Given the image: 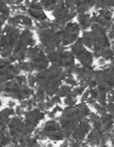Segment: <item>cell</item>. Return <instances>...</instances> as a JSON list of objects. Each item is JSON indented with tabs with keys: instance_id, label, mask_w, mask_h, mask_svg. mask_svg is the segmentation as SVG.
<instances>
[{
	"instance_id": "obj_1",
	"label": "cell",
	"mask_w": 114,
	"mask_h": 147,
	"mask_svg": "<svg viewBox=\"0 0 114 147\" xmlns=\"http://www.w3.org/2000/svg\"><path fill=\"white\" fill-rule=\"evenodd\" d=\"M90 113L91 111L86 102L67 106V108L64 109L59 117V124L61 125L66 138H70L81 121L86 119Z\"/></svg>"
},
{
	"instance_id": "obj_2",
	"label": "cell",
	"mask_w": 114,
	"mask_h": 147,
	"mask_svg": "<svg viewBox=\"0 0 114 147\" xmlns=\"http://www.w3.org/2000/svg\"><path fill=\"white\" fill-rule=\"evenodd\" d=\"M65 78V70L56 65H51L35 75L37 86L41 87L49 97L55 95Z\"/></svg>"
},
{
	"instance_id": "obj_3",
	"label": "cell",
	"mask_w": 114,
	"mask_h": 147,
	"mask_svg": "<svg viewBox=\"0 0 114 147\" xmlns=\"http://www.w3.org/2000/svg\"><path fill=\"white\" fill-rule=\"evenodd\" d=\"M2 93L5 96L22 101L34 95V89L28 84L26 76L19 75L15 79L4 82Z\"/></svg>"
},
{
	"instance_id": "obj_4",
	"label": "cell",
	"mask_w": 114,
	"mask_h": 147,
	"mask_svg": "<svg viewBox=\"0 0 114 147\" xmlns=\"http://www.w3.org/2000/svg\"><path fill=\"white\" fill-rule=\"evenodd\" d=\"M35 127L29 125L20 116L11 118L8 124V129L11 134L13 146H19L21 142L31 137V134L35 131Z\"/></svg>"
},
{
	"instance_id": "obj_5",
	"label": "cell",
	"mask_w": 114,
	"mask_h": 147,
	"mask_svg": "<svg viewBox=\"0 0 114 147\" xmlns=\"http://www.w3.org/2000/svg\"><path fill=\"white\" fill-rule=\"evenodd\" d=\"M35 44V41L34 39V34H33L32 30L26 28L23 32H21L20 37H19L17 43H16L13 53L8 57V59L12 63L24 61V59L26 58L27 49L30 46H34Z\"/></svg>"
},
{
	"instance_id": "obj_6",
	"label": "cell",
	"mask_w": 114,
	"mask_h": 147,
	"mask_svg": "<svg viewBox=\"0 0 114 147\" xmlns=\"http://www.w3.org/2000/svg\"><path fill=\"white\" fill-rule=\"evenodd\" d=\"M91 34L92 39V50L96 57H100L99 54L105 48L111 47V42L109 41L107 35V30L96 23H92L91 26Z\"/></svg>"
},
{
	"instance_id": "obj_7",
	"label": "cell",
	"mask_w": 114,
	"mask_h": 147,
	"mask_svg": "<svg viewBox=\"0 0 114 147\" xmlns=\"http://www.w3.org/2000/svg\"><path fill=\"white\" fill-rule=\"evenodd\" d=\"M39 37L46 53L61 48V32L51 28L39 30Z\"/></svg>"
},
{
	"instance_id": "obj_8",
	"label": "cell",
	"mask_w": 114,
	"mask_h": 147,
	"mask_svg": "<svg viewBox=\"0 0 114 147\" xmlns=\"http://www.w3.org/2000/svg\"><path fill=\"white\" fill-rule=\"evenodd\" d=\"M47 59L52 65H56L63 69L73 68L75 66V56L71 51L63 50L62 48L56 49L47 53Z\"/></svg>"
},
{
	"instance_id": "obj_9",
	"label": "cell",
	"mask_w": 114,
	"mask_h": 147,
	"mask_svg": "<svg viewBox=\"0 0 114 147\" xmlns=\"http://www.w3.org/2000/svg\"><path fill=\"white\" fill-rule=\"evenodd\" d=\"M26 57L31 62L34 63L35 71L37 72H40L48 68L49 61L42 46H30L26 52Z\"/></svg>"
},
{
	"instance_id": "obj_10",
	"label": "cell",
	"mask_w": 114,
	"mask_h": 147,
	"mask_svg": "<svg viewBox=\"0 0 114 147\" xmlns=\"http://www.w3.org/2000/svg\"><path fill=\"white\" fill-rule=\"evenodd\" d=\"M92 77L96 80L97 85L104 87L109 92L114 88V62L104 70L94 71Z\"/></svg>"
},
{
	"instance_id": "obj_11",
	"label": "cell",
	"mask_w": 114,
	"mask_h": 147,
	"mask_svg": "<svg viewBox=\"0 0 114 147\" xmlns=\"http://www.w3.org/2000/svg\"><path fill=\"white\" fill-rule=\"evenodd\" d=\"M71 52L74 54L75 58L81 63L82 66H89L92 65L94 62V54L89 50H87L86 46L82 41V38H78L74 43L71 45Z\"/></svg>"
},
{
	"instance_id": "obj_12",
	"label": "cell",
	"mask_w": 114,
	"mask_h": 147,
	"mask_svg": "<svg viewBox=\"0 0 114 147\" xmlns=\"http://www.w3.org/2000/svg\"><path fill=\"white\" fill-rule=\"evenodd\" d=\"M18 64H13L8 58H0V84L15 79L20 75Z\"/></svg>"
},
{
	"instance_id": "obj_13",
	"label": "cell",
	"mask_w": 114,
	"mask_h": 147,
	"mask_svg": "<svg viewBox=\"0 0 114 147\" xmlns=\"http://www.w3.org/2000/svg\"><path fill=\"white\" fill-rule=\"evenodd\" d=\"M81 28L79 24L74 22H69L64 26V28L60 30L61 32V42L62 46H67L73 44L79 38Z\"/></svg>"
},
{
	"instance_id": "obj_14",
	"label": "cell",
	"mask_w": 114,
	"mask_h": 147,
	"mask_svg": "<svg viewBox=\"0 0 114 147\" xmlns=\"http://www.w3.org/2000/svg\"><path fill=\"white\" fill-rule=\"evenodd\" d=\"M40 130L45 136L46 138L50 139V140L60 141L66 138L61 125L59 124V122H56L54 120L47 121Z\"/></svg>"
},
{
	"instance_id": "obj_15",
	"label": "cell",
	"mask_w": 114,
	"mask_h": 147,
	"mask_svg": "<svg viewBox=\"0 0 114 147\" xmlns=\"http://www.w3.org/2000/svg\"><path fill=\"white\" fill-rule=\"evenodd\" d=\"M92 22L99 25L100 27L104 28H109L113 23L112 11L109 9H98L97 10V15L94 14L92 16Z\"/></svg>"
},
{
	"instance_id": "obj_16",
	"label": "cell",
	"mask_w": 114,
	"mask_h": 147,
	"mask_svg": "<svg viewBox=\"0 0 114 147\" xmlns=\"http://www.w3.org/2000/svg\"><path fill=\"white\" fill-rule=\"evenodd\" d=\"M92 129V125H91V122L86 118V119L82 120L80 122V124L78 125V127H76L75 130L73 131L71 138L73 140H76L80 143H82V141L87 137L89 134V132L91 131Z\"/></svg>"
},
{
	"instance_id": "obj_17",
	"label": "cell",
	"mask_w": 114,
	"mask_h": 147,
	"mask_svg": "<svg viewBox=\"0 0 114 147\" xmlns=\"http://www.w3.org/2000/svg\"><path fill=\"white\" fill-rule=\"evenodd\" d=\"M44 116H45V114L43 113V111H41L39 108H34L31 109V110L25 111L24 120L29 125L33 127H37V125L39 124L40 121L44 119Z\"/></svg>"
},
{
	"instance_id": "obj_18",
	"label": "cell",
	"mask_w": 114,
	"mask_h": 147,
	"mask_svg": "<svg viewBox=\"0 0 114 147\" xmlns=\"http://www.w3.org/2000/svg\"><path fill=\"white\" fill-rule=\"evenodd\" d=\"M28 14L31 18H34L35 21L47 20V16L43 11V7L40 4L39 0H32L31 5L28 7Z\"/></svg>"
},
{
	"instance_id": "obj_19",
	"label": "cell",
	"mask_w": 114,
	"mask_h": 147,
	"mask_svg": "<svg viewBox=\"0 0 114 147\" xmlns=\"http://www.w3.org/2000/svg\"><path fill=\"white\" fill-rule=\"evenodd\" d=\"M94 73V70L92 68V66H86L82 65H75L73 68V75H75L77 77V79L79 80V84H82L87 79H89L90 77H92Z\"/></svg>"
},
{
	"instance_id": "obj_20",
	"label": "cell",
	"mask_w": 114,
	"mask_h": 147,
	"mask_svg": "<svg viewBox=\"0 0 114 147\" xmlns=\"http://www.w3.org/2000/svg\"><path fill=\"white\" fill-rule=\"evenodd\" d=\"M77 14L87 13L92 7H94V0H74Z\"/></svg>"
},
{
	"instance_id": "obj_21",
	"label": "cell",
	"mask_w": 114,
	"mask_h": 147,
	"mask_svg": "<svg viewBox=\"0 0 114 147\" xmlns=\"http://www.w3.org/2000/svg\"><path fill=\"white\" fill-rule=\"evenodd\" d=\"M100 121L102 124L104 129L107 132H111V130L114 127V117L111 114L105 113L100 116Z\"/></svg>"
},
{
	"instance_id": "obj_22",
	"label": "cell",
	"mask_w": 114,
	"mask_h": 147,
	"mask_svg": "<svg viewBox=\"0 0 114 147\" xmlns=\"http://www.w3.org/2000/svg\"><path fill=\"white\" fill-rule=\"evenodd\" d=\"M78 21H79V26L81 30H86L87 28H91L92 26V16L88 13L78 14Z\"/></svg>"
},
{
	"instance_id": "obj_23",
	"label": "cell",
	"mask_w": 114,
	"mask_h": 147,
	"mask_svg": "<svg viewBox=\"0 0 114 147\" xmlns=\"http://www.w3.org/2000/svg\"><path fill=\"white\" fill-rule=\"evenodd\" d=\"M100 141H101V136L96 129H92V130L88 134L87 143L90 144V145L96 146V145H100Z\"/></svg>"
},
{
	"instance_id": "obj_24",
	"label": "cell",
	"mask_w": 114,
	"mask_h": 147,
	"mask_svg": "<svg viewBox=\"0 0 114 147\" xmlns=\"http://www.w3.org/2000/svg\"><path fill=\"white\" fill-rule=\"evenodd\" d=\"M10 13L11 9L8 6H0V34L2 32V28L6 21H8V19L10 18Z\"/></svg>"
},
{
	"instance_id": "obj_25",
	"label": "cell",
	"mask_w": 114,
	"mask_h": 147,
	"mask_svg": "<svg viewBox=\"0 0 114 147\" xmlns=\"http://www.w3.org/2000/svg\"><path fill=\"white\" fill-rule=\"evenodd\" d=\"M11 143H12V138L8 127L0 129V146L11 145Z\"/></svg>"
},
{
	"instance_id": "obj_26",
	"label": "cell",
	"mask_w": 114,
	"mask_h": 147,
	"mask_svg": "<svg viewBox=\"0 0 114 147\" xmlns=\"http://www.w3.org/2000/svg\"><path fill=\"white\" fill-rule=\"evenodd\" d=\"M114 7V0H94V8L98 9H109Z\"/></svg>"
},
{
	"instance_id": "obj_27",
	"label": "cell",
	"mask_w": 114,
	"mask_h": 147,
	"mask_svg": "<svg viewBox=\"0 0 114 147\" xmlns=\"http://www.w3.org/2000/svg\"><path fill=\"white\" fill-rule=\"evenodd\" d=\"M19 68L21 69V71H24V72H27V73H32L35 71V65L33 62H31V61H28V62H26V61H21L20 63L18 64Z\"/></svg>"
},
{
	"instance_id": "obj_28",
	"label": "cell",
	"mask_w": 114,
	"mask_h": 147,
	"mask_svg": "<svg viewBox=\"0 0 114 147\" xmlns=\"http://www.w3.org/2000/svg\"><path fill=\"white\" fill-rule=\"evenodd\" d=\"M72 89H73V87L70 86V85H68V84L61 85V86L59 87L58 91L56 92V94L59 97H61V98H62V97H64V98H65L66 96L70 95V94L72 93Z\"/></svg>"
},
{
	"instance_id": "obj_29",
	"label": "cell",
	"mask_w": 114,
	"mask_h": 147,
	"mask_svg": "<svg viewBox=\"0 0 114 147\" xmlns=\"http://www.w3.org/2000/svg\"><path fill=\"white\" fill-rule=\"evenodd\" d=\"M82 41L84 43V45L88 48L92 49V34L91 32H88V30H85L83 32V35H82Z\"/></svg>"
},
{
	"instance_id": "obj_30",
	"label": "cell",
	"mask_w": 114,
	"mask_h": 147,
	"mask_svg": "<svg viewBox=\"0 0 114 147\" xmlns=\"http://www.w3.org/2000/svg\"><path fill=\"white\" fill-rule=\"evenodd\" d=\"M59 0H39L40 4L47 11H53Z\"/></svg>"
},
{
	"instance_id": "obj_31",
	"label": "cell",
	"mask_w": 114,
	"mask_h": 147,
	"mask_svg": "<svg viewBox=\"0 0 114 147\" xmlns=\"http://www.w3.org/2000/svg\"><path fill=\"white\" fill-rule=\"evenodd\" d=\"M99 56L102 57V59H104L105 61H108V60L112 61V59L114 57V49L110 48V47H109V48L103 49V50L100 52Z\"/></svg>"
},
{
	"instance_id": "obj_32",
	"label": "cell",
	"mask_w": 114,
	"mask_h": 147,
	"mask_svg": "<svg viewBox=\"0 0 114 147\" xmlns=\"http://www.w3.org/2000/svg\"><path fill=\"white\" fill-rule=\"evenodd\" d=\"M19 19H20V25L26 26L28 28H31L34 26V23H33V20L31 17L29 16H24V15H18Z\"/></svg>"
},
{
	"instance_id": "obj_33",
	"label": "cell",
	"mask_w": 114,
	"mask_h": 147,
	"mask_svg": "<svg viewBox=\"0 0 114 147\" xmlns=\"http://www.w3.org/2000/svg\"><path fill=\"white\" fill-rule=\"evenodd\" d=\"M35 96L37 100V103H39V102L45 101V99H46L45 91H44L43 89L39 86H37V91H35Z\"/></svg>"
},
{
	"instance_id": "obj_34",
	"label": "cell",
	"mask_w": 114,
	"mask_h": 147,
	"mask_svg": "<svg viewBox=\"0 0 114 147\" xmlns=\"http://www.w3.org/2000/svg\"><path fill=\"white\" fill-rule=\"evenodd\" d=\"M19 146H40V144L37 142V139L35 138H32V137H29L28 139L24 140L23 142H21Z\"/></svg>"
},
{
	"instance_id": "obj_35",
	"label": "cell",
	"mask_w": 114,
	"mask_h": 147,
	"mask_svg": "<svg viewBox=\"0 0 114 147\" xmlns=\"http://www.w3.org/2000/svg\"><path fill=\"white\" fill-rule=\"evenodd\" d=\"M50 22L47 20H44V21H37V23L35 24V27L37 30H45V28H50Z\"/></svg>"
},
{
	"instance_id": "obj_36",
	"label": "cell",
	"mask_w": 114,
	"mask_h": 147,
	"mask_svg": "<svg viewBox=\"0 0 114 147\" xmlns=\"http://www.w3.org/2000/svg\"><path fill=\"white\" fill-rule=\"evenodd\" d=\"M64 103L67 106H73L75 104H77V96L74 95L73 93H71L70 95L66 96L64 98Z\"/></svg>"
},
{
	"instance_id": "obj_37",
	"label": "cell",
	"mask_w": 114,
	"mask_h": 147,
	"mask_svg": "<svg viewBox=\"0 0 114 147\" xmlns=\"http://www.w3.org/2000/svg\"><path fill=\"white\" fill-rule=\"evenodd\" d=\"M87 89V87L85 86V85H79V86H75L74 88L72 89V93L74 94V95L78 96V95H82L83 93L85 92V90Z\"/></svg>"
},
{
	"instance_id": "obj_38",
	"label": "cell",
	"mask_w": 114,
	"mask_h": 147,
	"mask_svg": "<svg viewBox=\"0 0 114 147\" xmlns=\"http://www.w3.org/2000/svg\"><path fill=\"white\" fill-rule=\"evenodd\" d=\"M65 82H66V84H68V85H70V86H77L78 84H79V82H78V80L74 79L73 78V75L72 76H68V77H66L65 78Z\"/></svg>"
},
{
	"instance_id": "obj_39",
	"label": "cell",
	"mask_w": 114,
	"mask_h": 147,
	"mask_svg": "<svg viewBox=\"0 0 114 147\" xmlns=\"http://www.w3.org/2000/svg\"><path fill=\"white\" fill-rule=\"evenodd\" d=\"M92 106H94V107L96 109L97 113H98L100 116H101V115H103V114H105V113H107L106 107H104V106L100 105L99 103H94V104H92Z\"/></svg>"
},
{
	"instance_id": "obj_40",
	"label": "cell",
	"mask_w": 114,
	"mask_h": 147,
	"mask_svg": "<svg viewBox=\"0 0 114 147\" xmlns=\"http://www.w3.org/2000/svg\"><path fill=\"white\" fill-rule=\"evenodd\" d=\"M27 82H28V84L30 85L32 88H34V86L37 84V79H35V76L30 74V75L27 77Z\"/></svg>"
},
{
	"instance_id": "obj_41",
	"label": "cell",
	"mask_w": 114,
	"mask_h": 147,
	"mask_svg": "<svg viewBox=\"0 0 114 147\" xmlns=\"http://www.w3.org/2000/svg\"><path fill=\"white\" fill-rule=\"evenodd\" d=\"M64 3H65V6L67 7L70 11L76 12V5H75L74 0H64Z\"/></svg>"
},
{
	"instance_id": "obj_42",
	"label": "cell",
	"mask_w": 114,
	"mask_h": 147,
	"mask_svg": "<svg viewBox=\"0 0 114 147\" xmlns=\"http://www.w3.org/2000/svg\"><path fill=\"white\" fill-rule=\"evenodd\" d=\"M106 110H107V112L109 114H111V115L114 117V102H108L107 104H106Z\"/></svg>"
},
{
	"instance_id": "obj_43",
	"label": "cell",
	"mask_w": 114,
	"mask_h": 147,
	"mask_svg": "<svg viewBox=\"0 0 114 147\" xmlns=\"http://www.w3.org/2000/svg\"><path fill=\"white\" fill-rule=\"evenodd\" d=\"M107 102H114V88L107 93Z\"/></svg>"
},
{
	"instance_id": "obj_44",
	"label": "cell",
	"mask_w": 114,
	"mask_h": 147,
	"mask_svg": "<svg viewBox=\"0 0 114 147\" xmlns=\"http://www.w3.org/2000/svg\"><path fill=\"white\" fill-rule=\"evenodd\" d=\"M108 37L111 39L114 40V24L111 25V27L109 28V34H108Z\"/></svg>"
},
{
	"instance_id": "obj_45",
	"label": "cell",
	"mask_w": 114,
	"mask_h": 147,
	"mask_svg": "<svg viewBox=\"0 0 114 147\" xmlns=\"http://www.w3.org/2000/svg\"><path fill=\"white\" fill-rule=\"evenodd\" d=\"M109 141L111 142V145L114 146V129H112V132H111L110 137H109Z\"/></svg>"
},
{
	"instance_id": "obj_46",
	"label": "cell",
	"mask_w": 114,
	"mask_h": 147,
	"mask_svg": "<svg viewBox=\"0 0 114 147\" xmlns=\"http://www.w3.org/2000/svg\"><path fill=\"white\" fill-rule=\"evenodd\" d=\"M4 2H5V3L7 4V5H8V4H15V0H3Z\"/></svg>"
},
{
	"instance_id": "obj_47",
	"label": "cell",
	"mask_w": 114,
	"mask_h": 147,
	"mask_svg": "<svg viewBox=\"0 0 114 147\" xmlns=\"http://www.w3.org/2000/svg\"><path fill=\"white\" fill-rule=\"evenodd\" d=\"M5 5H7L5 2H4L3 0H0V6H5Z\"/></svg>"
},
{
	"instance_id": "obj_48",
	"label": "cell",
	"mask_w": 114,
	"mask_h": 147,
	"mask_svg": "<svg viewBox=\"0 0 114 147\" xmlns=\"http://www.w3.org/2000/svg\"><path fill=\"white\" fill-rule=\"evenodd\" d=\"M8 105L10 106V107H13L14 105H15V103H14L13 101H9V103H8Z\"/></svg>"
},
{
	"instance_id": "obj_49",
	"label": "cell",
	"mask_w": 114,
	"mask_h": 147,
	"mask_svg": "<svg viewBox=\"0 0 114 147\" xmlns=\"http://www.w3.org/2000/svg\"><path fill=\"white\" fill-rule=\"evenodd\" d=\"M1 105H2V100H1V98H0V107H1Z\"/></svg>"
},
{
	"instance_id": "obj_50",
	"label": "cell",
	"mask_w": 114,
	"mask_h": 147,
	"mask_svg": "<svg viewBox=\"0 0 114 147\" xmlns=\"http://www.w3.org/2000/svg\"><path fill=\"white\" fill-rule=\"evenodd\" d=\"M112 62H114V57H113V59H112Z\"/></svg>"
}]
</instances>
